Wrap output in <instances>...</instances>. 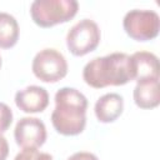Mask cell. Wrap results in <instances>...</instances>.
Segmentation results:
<instances>
[{
  "label": "cell",
  "mask_w": 160,
  "mask_h": 160,
  "mask_svg": "<svg viewBox=\"0 0 160 160\" xmlns=\"http://www.w3.org/2000/svg\"><path fill=\"white\" fill-rule=\"evenodd\" d=\"M55 109L51 112L54 129L66 136L78 135L86 125L88 99L75 88L64 86L55 94Z\"/></svg>",
  "instance_id": "obj_1"
},
{
  "label": "cell",
  "mask_w": 160,
  "mask_h": 160,
  "mask_svg": "<svg viewBox=\"0 0 160 160\" xmlns=\"http://www.w3.org/2000/svg\"><path fill=\"white\" fill-rule=\"evenodd\" d=\"M84 81L95 89L109 85L120 86L132 80L130 55L125 52H111L90 60L82 69Z\"/></svg>",
  "instance_id": "obj_2"
},
{
  "label": "cell",
  "mask_w": 160,
  "mask_h": 160,
  "mask_svg": "<svg viewBox=\"0 0 160 160\" xmlns=\"http://www.w3.org/2000/svg\"><path fill=\"white\" fill-rule=\"evenodd\" d=\"M78 9L76 0H35L30 5V15L40 28H51L71 20Z\"/></svg>",
  "instance_id": "obj_3"
},
{
  "label": "cell",
  "mask_w": 160,
  "mask_h": 160,
  "mask_svg": "<svg viewBox=\"0 0 160 160\" xmlns=\"http://www.w3.org/2000/svg\"><path fill=\"white\" fill-rule=\"evenodd\" d=\"M125 32L136 41H148L158 36L160 18L154 10L134 9L125 14L122 19Z\"/></svg>",
  "instance_id": "obj_4"
},
{
  "label": "cell",
  "mask_w": 160,
  "mask_h": 160,
  "mask_svg": "<svg viewBox=\"0 0 160 160\" xmlns=\"http://www.w3.org/2000/svg\"><path fill=\"white\" fill-rule=\"evenodd\" d=\"M100 29L91 19H82L70 28L66 34V45L75 56H84L94 51L100 42Z\"/></svg>",
  "instance_id": "obj_5"
},
{
  "label": "cell",
  "mask_w": 160,
  "mask_h": 160,
  "mask_svg": "<svg viewBox=\"0 0 160 160\" xmlns=\"http://www.w3.org/2000/svg\"><path fill=\"white\" fill-rule=\"evenodd\" d=\"M31 69L34 75L44 82H56L68 74L65 56L56 49L46 48L40 50L32 59Z\"/></svg>",
  "instance_id": "obj_6"
},
{
  "label": "cell",
  "mask_w": 160,
  "mask_h": 160,
  "mask_svg": "<svg viewBox=\"0 0 160 160\" xmlns=\"http://www.w3.org/2000/svg\"><path fill=\"white\" fill-rule=\"evenodd\" d=\"M46 126L38 119L31 116L21 118L15 126L14 138L22 149H38L44 145L46 140Z\"/></svg>",
  "instance_id": "obj_7"
},
{
  "label": "cell",
  "mask_w": 160,
  "mask_h": 160,
  "mask_svg": "<svg viewBox=\"0 0 160 160\" xmlns=\"http://www.w3.org/2000/svg\"><path fill=\"white\" fill-rule=\"evenodd\" d=\"M15 104L24 112H41L49 105V94L45 88L30 85L16 91Z\"/></svg>",
  "instance_id": "obj_8"
},
{
  "label": "cell",
  "mask_w": 160,
  "mask_h": 160,
  "mask_svg": "<svg viewBox=\"0 0 160 160\" xmlns=\"http://www.w3.org/2000/svg\"><path fill=\"white\" fill-rule=\"evenodd\" d=\"M132 80L144 81L159 79V59L150 51H136L130 55Z\"/></svg>",
  "instance_id": "obj_9"
},
{
  "label": "cell",
  "mask_w": 160,
  "mask_h": 160,
  "mask_svg": "<svg viewBox=\"0 0 160 160\" xmlns=\"http://www.w3.org/2000/svg\"><path fill=\"white\" fill-rule=\"evenodd\" d=\"M124 110V99L116 92H109L100 96L95 102V115L100 122L115 121Z\"/></svg>",
  "instance_id": "obj_10"
},
{
  "label": "cell",
  "mask_w": 160,
  "mask_h": 160,
  "mask_svg": "<svg viewBox=\"0 0 160 160\" xmlns=\"http://www.w3.org/2000/svg\"><path fill=\"white\" fill-rule=\"evenodd\" d=\"M134 101L141 109L156 108L160 102L159 79L138 81L134 88Z\"/></svg>",
  "instance_id": "obj_11"
},
{
  "label": "cell",
  "mask_w": 160,
  "mask_h": 160,
  "mask_svg": "<svg viewBox=\"0 0 160 160\" xmlns=\"http://www.w3.org/2000/svg\"><path fill=\"white\" fill-rule=\"evenodd\" d=\"M19 40V24L16 19L9 14L0 11V48L10 49Z\"/></svg>",
  "instance_id": "obj_12"
},
{
  "label": "cell",
  "mask_w": 160,
  "mask_h": 160,
  "mask_svg": "<svg viewBox=\"0 0 160 160\" xmlns=\"http://www.w3.org/2000/svg\"><path fill=\"white\" fill-rule=\"evenodd\" d=\"M14 160H54L52 156L48 152L39 151L38 149H22Z\"/></svg>",
  "instance_id": "obj_13"
},
{
  "label": "cell",
  "mask_w": 160,
  "mask_h": 160,
  "mask_svg": "<svg viewBox=\"0 0 160 160\" xmlns=\"http://www.w3.org/2000/svg\"><path fill=\"white\" fill-rule=\"evenodd\" d=\"M12 122V111L5 102H0V134L5 132Z\"/></svg>",
  "instance_id": "obj_14"
},
{
  "label": "cell",
  "mask_w": 160,
  "mask_h": 160,
  "mask_svg": "<svg viewBox=\"0 0 160 160\" xmlns=\"http://www.w3.org/2000/svg\"><path fill=\"white\" fill-rule=\"evenodd\" d=\"M68 160H99L96 155H94L92 152H88V151H79L72 154Z\"/></svg>",
  "instance_id": "obj_15"
},
{
  "label": "cell",
  "mask_w": 160,
  "mask_h": 160,
  "mask_svg": "<svg viewBox=\"0 0 160 160\" xmlns=\"http://www.w3.org/2000/svg\"><path fill=\"white\" fill-rule=\"evenodd\" d=\"M9 155V144L5 136L0 134V160H6Z\"/></svg>",
  "instance_id": "obj_16"
},
{
  "label": "cell",
  "mask_w": 160,
  "mask_h": 160,
  "mask_svg": "<svg viewBox=\"0 0 160 160\" xmlns=\"http://www.w3.org/2000/svg\"><path fill=\"white\" fill-rule=\"evenodd\" d=\"M0 68H1V58H0Z\"/></svg>",
  "instance_id": "obj_17"
}]
</instances>
